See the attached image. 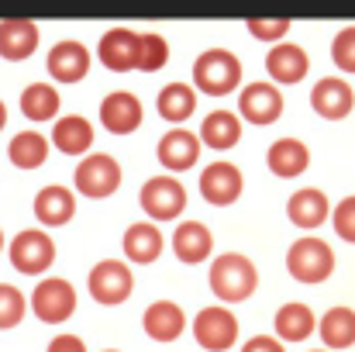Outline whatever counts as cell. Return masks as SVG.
Instances as JSON below:
<instances>
[{"label": "cell", "mask_w": 355, "mask_h": 352, "mask_svg": "<svg viewBox=\"0 0 355 352\" xmlns=\"http://www.w3.org/2000/svg\"><path fill=\"white\" fill-rule=\"evenodd\" d=\"M241 83V62L228 49H204L193 62V87L204 90L207 97H225L235 94Z\"/></svg>", "instance_id": "7a4b0ae2"}, {"label": "cell", "mask_w": 355, "mask_h": 352, "mask_svg": "<svg viewBox=\"0 0 355 352\" xmlns=\"http://www.w3.org/2000/svg\"><path fill=\"white\" fill-rule=\"evenodd\" d=\"M45 69L55 83H80L90 73V49L76 38H62L49 49L45 56Z\"/></svg>", "instance_id": "8fae6325"}, {"label": "cell", "mask_w": 355, "mask_h": 352, "mask_svg": "<svg viewBox=\"0 0 355 352\" xmlns=\"http://www.w3.org/2000/svg\"><path fill=\"white\" fill-rule=\"evenodd\" d=\"M331 59L342 73H355V24L342 28L335 38H331Z\"/></svg>", "instance_id": "836d02e7"}, {"label": "cell", "mask_w": 355, "mask_h": 352, "mask_svg": "<svg viewBox=\"0 0 355 352\" xmlns=\"http://www.w3.org/2000/svg\"><path fill=\"white\" fill-rule=\"evenodd\" d=\"M97 59L111 73H131L138 69V31L131 28H107L97 42Z\"/></svg>", "instance_id": "4fadbf2b"}, {"label": "cell", "mask_w": 355, "mask_h": 352, "mask_svg": "<svg viewBox=\"0 0 355 352\" xmlns=\"http://www.w3.org/2000/svg\"><path fill=\"white\" fill-rule=\"evenodd\" d=\"M138 201L152 221H176L187 211V187L176 176H152L145 180Z\"/></svg>", "instance_id": "52a82bcc"}, {"label": "cell", "mask_w": 355, "mask_h": 352, "mask_svg": "<svg viewBox=\"0 0 355 352\" xmlns=\"http://www.w3.org/2000/svg\"><path fill=\"white\" fill-rule=\"evenodd\" d=\"M31 311L45 325H62L76 311V287L62 276H45L31 290Z\"/></svg>", "instance_id": "5b68a950"}, {"label": "cell", "mask_w": 355, "mask_h": 352, "mask_svg": "<svg viewBox=\"0 0 355 352\" xmlns=\"http://www.w3.org/2000/svg\"><path fill=\"white\" fill-rule=\"evenodd\" d=\"M3 124H7V104L0 101V131H3Z\"/></svg>", "instance_id": "f35d334b"}, {"label": "cell", "mask_w": 355, "mask_h": 352, "mask_svg": "<svg viewBox=\"0 0 355 352\" xmlns=\"http://www.w3.org/2000/svg\"><path fill=\"white\" fill-rule=\"evenodd\" d=\"M162 245H166V238L152 221H135L121 238V249H124L128 262H138V266L155 262L162 255Z\"/></svg>", "instance_id": "cb8c5ba5"}, {"label": "cell", "mask_w": 355, "mask_h": 352, "mask_svg": "<svg viewBox=\"0 0 355 352\" xmlns=\"http://www.w3.org/2000/svg\"><path fill=\"white\" fill-rule=\"evenodd\" d=\"M55 262V242L52 235L42 228H28L17 232L10 242V266L24 276H42L49 266Z\"/></svg>", "instance_id": "ba28073f"}, {"label": "cell", "mask_w": 355, "mask_h": 352, "mask_svg": "<svg viewBox=\"0 0 355 352\" xmlns=\"http://www.w3.org/2000/svg\"><path fill=\"white\" fill-rule=\"evenodd\" d=\"M241 352H286V346L279 342V339H272V335H255V339H248Z\"/></svg>", "instance_id": "8d00e7d4"}, {"label": "cell", "mask_w": 355, "mask_h": 352, "mask_svg": "<svg viewBox=\"0 0 355 352\" xmlns=\"http://www.w3.org/2000/svg\"><path fill=\"white\" fill-rule=\"evenodd\" d=\"M193 339L207 352H228L238 342V318L221 304L204 308L193 318Z\"/></svg>", "instance_id": "9c48e42d"}, {"label": "cell", "mask_w": 355, "mask_h": 352, "mask_svg": "<svg viewBox=\"0 0 355 352\" xmlns=\"http://www.w3.org/2000/svg\"><path fill=\"white\" fill-rule=\"evenodd\" d=\"M283 108L286 101L276 83H248L245 90H238V117H245L248 124H272L279 121Z\"/></svg>", "instance_id": "30bf717a"}, {"label": "cell", "mask_w": 355, "mask_h": 352, "mask_svg": "<svg viewBox=\"0 0 355 352\" xmlns=\"http://www.w3.org/2000/svg\"><path fill=\"white\" fill-rule=\"evenodd\" d=\"M121 162L107 152H90L80 159V166L73 169V183H76V194L90 197V201H104L111 194H118L121 187Z\"/></svg>", "instance_id": "277c9868"}, {"label": "cell", "mask_w": 355, "mask_h": 352, "mask_svg": "<svg viewBox=\"0 0 355 352\" xmlns=\"http://www.w3.org/2000/svg\"><path fill=\"white\" fill-rule=\"evenodd\" d=\"M155 111L162 121H173V124H183L187 117H193L197 111V90L190 83H166L155 97Z\"/></svg>", "instance_id": "83f0119b"}, {"label": "cell", "mask_w": 355, "mask_h": 352, "mask_svg": "<svg viewBox=\"0 0 355 352\" xmlns=\"http://www.w3.org/2000/svg\"><path fill=\"white\" fill-rule=\"evenodd\" d=\"M311 352H328V349H311Z\"/></svg>", "instance_id": "60d3db41"}, {"label": "cell", "mask_w": 355, "mask_h": 352, "mask_svg": "<svg viewBox=\"0 0 355 352\" xmlns=\"http://www.w3.org/2000/svg\"><path fill=\"white\" fill-rule=\"evenodd\" d=\"M45 352H87V346H83L80 335H59V339L49 342V349Z\"/></svg>", "instance_id": "74e56055"}, {"label": "cell", "mask_w": 355, "mask_h": 352, "mask_svg": "<svg viewBox=\"0 0 355 352\" xmlns=\"http://www.w3.org/2000/svg\"><path fill=\"white\" fill-rule=\"evenodd\" d=\"M266 73L272 76V83L293 87V83H300L311 73V56L300 45H293V42H279L266 56Z\"/></svg>", "instance_id": "e0dca14e"}, {"label": "cell", "mask_w": 355, "mask_h": 352, "mask_svg": "<svg viewBox=\"0 0 355 352\" xmlns=\"http://www.w3.org/2000/svg\"><path fill=\"white\" fill-rule=\"evenodd\" d=\"M7 159L17 169H38L49 159V138L42 131H17L7 145Z\"/></svg>", "instance_id": "f546056e"}, {"label": "cell", "mask_w": 355, "mask_h": 352, "mask_svg": "<svg viewBox=\"0 0 355 352\" xmlns=\"http://www.w3.org/2000/svg\"><path fill=\"white\" fill-rule=\"evenodd\" d=\"M318 332V318L307 304L300 301H290L276 311V339L279 342H304Z\"/></svg>", "instance_id": "4316f807"}, {"label": "cell", "mask_w": 355, "mask_h": 352, "mask_svg": "<svg viewBox=\"0 0 355 352\" xmlns=\"http://www.w3.org/2000/svg\"><path fill=\"white\" fill-rule=\"evenodd\" d=\"M62 108V94L52 83H28L21 90V115L31 121H52Z\"/></svg>", "instance_id": "4dcf8cb0"}, {"label": "cell", "mask_w": 355, "mask_h": 352, "mask_svg": "<svg viewBox=\"0 0 355 352\" xmlns=\"http://www.w3.org/2000/svg\"><path fill=\"white\" fill-rule=\"evenodd\" d=\"M141 328L155 342H176L187 332V315L176 301H152L141 315Z\"/></svg>", "instance_id": "d6986e66"}, {"label": "cell", "mask_w": 355, "mask_h": 352, "mask_svg": "<svg viewBox=\"0 0 355 352\" xmlns=\"http://www.w3.org/2000/svg\"><path fill=\"white\" fill-rule=\"evenodd\" d=\"M286 218H290L297 228H321V225L331 218V201H328L324 190H318V187L293 190V197L286 201Z\"/></svg>", "instance_id": "7402d4cb"}, {"label": "cell", "mask_w": 355, "mask_h": 352, "mask_svg": "<svg viewBox=\"0 0 355 352\" xmlns=\"http://www.w3.org/2000/svg\"><path fill=\"white\" fill-rule=\"evenodd\" d=\"M241 190H245V176H241V169L235 162L218 159V162L204 166V173H200V197L207 204L228 208V204H235L241 197Z\"/></svg>", "instance_id": "7c38bea8"}, {"label": "cell", "mask_w": 355, "mask_h": 352, "mask_svg": "<svg viewBox=\"0 0 355 352\" xmlns=\"http://www.w3.org/2000/svg\"><path fill=\"white\" fill-rule=\"evenodd\" d=\"M331 225H335V235H338L342 242L355 245V194L335 204V211H331Z\"/></svg>", "instance_id": "d590c367"}, {"label": "cell", "mask_w": 355, "mask_h": 352, "mask_svg": "<svg viewBox=\"0 0 355 352\" xmlns=\"http://www.w3.org/2000/svg\"><path fill=\"white\" fill-rule=\"evenodd\" d=\"M200 145L204 149H218V152H225V149H235L238 142H241V117L235 111H211V115L200 121Z\"/></svg>", "instance_id": "d4e9b609"}, {"label": "cell", "mask_w": 355, "mask_h": 352, "mask_svg": "<svg viewBox=\"0 0 355 352\" xmlns=\"http://www.w3.org/2000/svg\"><path fill=\"white\" fill-rule=\"evenodd\" d=\"M52 142L59 152L66 156H90V145H94V124L83 115H66L55 121L52 128Z\"/></svg>", "instance_id": "484cf974"}, {"label": "cell", "mask_w": 355, "mask_h": 352, "mask_svg": "<svg viewBox=\"0 0 355 352\" xmlns=\"http://www.w3.org/2000/svg\"><path fill=\"white\" fill-rule=\"evenodd\" d=\"M266 166H269V173H276L279 180H293V176H300V173H307V166H311V149H307V142H300V138H276L272 145H269V152H266Z\"/></svg>", "instance_id": "ffe728a7"}, {"label": "cell", "mask_w": 355, "mask_h": 352, "mask_svg": "<svg viewBox=\"0 0 355 352\" xmlns=\"http://www.w3.org/2000/svg\"><path fill=\"white\" fill-rule=\"evenodd\" d=\"M245 28H248V35H255L259 42H272V45H279L283 35L290 31V21H286V17H272V21H266V17H248Z\"/></svg>", "instance_id": "e575fe53"}, {"label": "cell", "mask_w": 355, "mask_h": 352, "mask_svg": "<svg viewBox=\"0 0 355 352\" xmlns=\"http://www.w3.org/2000/svg\"><path fill=\"white\" fill-rule=\"evenodd\" d=\"M200 138L193 135V131H187V128H173V131H166L162 138H159V145H155V159L169 169V173H183V169H190V166H197V159H200Z\"/></svg>", "instance_id": "5bb4252c"}, {"label": "cell", "mask_w": 355, "mask_h": 352, "mask_svg": "<svg viewBox=\"0 0 355 352\" xmlns=\"http://www.w3.org/2000/svg\"><path fill=\"white\" fill-rule=\"evenodd\" d=\"M169 62V42L155 31H141L138 35V69L141 73H159Z\"/></svg>", "instance_id": "1f68e13d"}, {"label": "cell", "mask_w": 355, "mask_h": 352, "mask_svg": "<svg viewBox=\"0 0 355 352\" xmlns=\"http://www.w3.org/2000/svg\"><path fill=\"white\" fill-rule=\"evenodd\" d=\"M76 215V194L62 183H49L35 194V218L45 228H62Z\"/></svg>", "instance_id": "ac0fdd59"}, {"label": "cell", "mask_w": 355, "mask_h": 352, "mask_svg": "<svg viewBox=\"0 0 355 352\" xmlns=\"http://www.w3.org/2000/svg\"><path fill=\"white\" fill-rule=\"evenodd\" d=\"M207 283L214 290V297H221L225 304H241L255 294L259 287V269L248 255L241 252H225V255H214L211 262V273H207Z\"/></svg>", "instance_id": "6da1fadb"}, {"label": "cell", "mask_w": 355, "mask_h": 352, "mask_svg": "<svg viewBox=\"0 0 355 352\" xmlns=\"http://www.w3.org/2000/svg\"><path fill=\"white\" fill-rule=\"evenodd\" d=\"M104 352H121V349H104Z\"/></svg>", "instance_id": "b9f144b4"}, {"label": "cell", "mask_w": 355, "mask_h": 352, "mask_svg": "<svg viewBox=\"0 0 355 352\" xmlns=\"http://www.w3.org/2000/svg\"><path fill=\"white\" fill-rule=\"evenodd\" d=\"M286 273L297 283H324L335 273V249L318 235H304L286 252Z\"/></svg>", "instance_id": "3957f363"}, {"label": "cell", "mask_w": 355, "mask_h": 352, "mask_svg": "<svg viewBox=\"0 0 355 352\" xmlns=\"http://www.w3.org/2000/svg\"><path fill=\"white\" fill-rule=\"evenodd\" d=\"M24 315H28V297H24L17 287L0 283V332L17 328V325L24 321Z\"/></svg>", "instance_id": "d6a6232c"}, {"label": "cell", "mask_w": 355, "mask_h": 352, "mask_svg": "<svg viewBox=\"0 0 355 352\" xmlns=\"http://www.w3.org/2000/svg\"><path fill=\"white\" fill-rule=\"evenodd\" d=\"M318 335L331 352L352 349L355 346V311L352 308H331L318 321Z\"/></svg>", "instance_id": "f1b7e54d"}, {"label": "cell", "mask_w": 355, "mask_h": 352, "mask_svg": "<svg viewBox=\"0 0 355 352\" xmlns=\"http://www.w3.org/2000/svg\"><path fill=\"white\" fill-rule=\"evenodd\" d=\"M38 42H42V35H38V24L35 21H24V17L0 21V59L21 62V59L35 56Z\"/></svg>", "instance_id": "44dd1931"}, {"label": "cell", "mask_w": 355, "mask_h": 352, "mask_svg": "<svg viewBox=\"0 0 355 352\" xmlns=\"http://www.w3.org/2000/svg\"><path fill=\"white\" fill-rule=\"evenodd\" d=\"M141 121H145L141 101L131 90H114L101 101V124L111 135H131V131L141 128Z\"/></svg>", "instance_id": "9a60e30c"}, {"label": "cell", "mask_w": 355, "mask_h": 352, "mask_svg": "<svg viewBox=\"0 0 355 352\" xmlns=\"http://www.w3.org/2000/svg\"><path fill=\"white\" fill-rule=\"evenodd\" d=\"M87 290H90V297H94L97 304L118 308V304H124V301L131 297V290H135L131 266H128L124 259H104V262H97V266L90 269V276H87Z\"/></svg>", "instance_id": "8992f818"}, {"label": "cell", "mask_w": 355, "mask_h": 352, "mask_svg": "<svg viewBox=\"0 0 355 352\" xmlns=\"http://www.w3.org/2000/svg\"><path fill=\"white\" fill-rule=\"evenodd\" d=\"M0 249H3V228H0Z\"/></svg>", "instance_id": "ab89813d"}, {"label": "cell", "mask_w": 355, "mask_h": 352, "mask_svg": "<svg viewBox=\"0 0 355 352\" xmlns=\"http://www.w3.org/2000/svg\"><path fill=\"white\" fill-rule=\"evenodd\" d=\"M311 108H314V115H321L324 121H342V117L352 115L355 90L345 80H338V76H324L311 90Z\"/></svg>", "instance_id": "2e32d148"}, {"label": "cell", "mask_w": 355, "mask_h": 352, "mask_svg": "<svg viewBox=\"0 0 355 352\" xmlns=\"http://www.w3.org/2000/svg\"><path fill=\"white\" fill-rule=\"evenodd\" d=\"M173 252H176L180 262L197 266L214 252V235L204 221H180L176 232H173Z\"/></svg>", "instance_id": "603a6c76"}]
</instances>
